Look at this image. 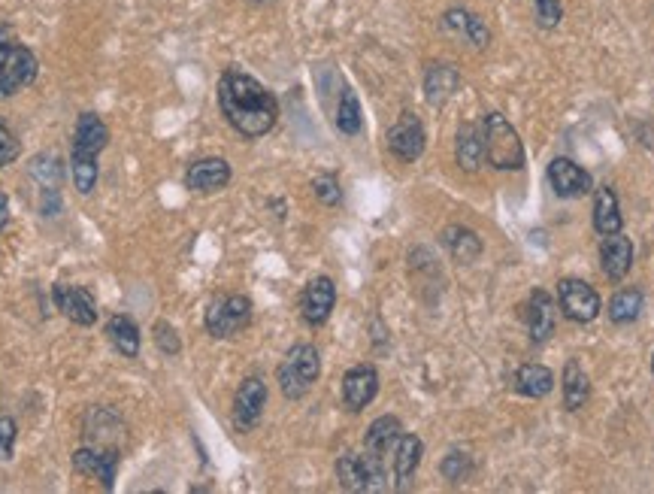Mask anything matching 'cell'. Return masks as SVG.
Segmentation results:
<instances>
[{"label":"cell","instance_id":"ffe728a7","mask_svg":"<svg viewBox=\"0 0 654 494\" xmlns=\"http://www.w3.org/2000/svg\"><path fill=\"white\" fill-rule=\"evenodd\" d=\"M440 25H443L446 34H452V37H458V40H464V43H470V46H476V49H485V46L491 43V31H488V25L482 22V16H476V13H470V10H464V7L449 10V13L440 19Z\"/></svg>","mask_w":654,"mask_h":494},{"label":"cell","instance_id":"2e32d148","mask_svg":"<svg viewBox=\"0 0 654 494\" xmlns=\"http://www.w3.org/2000/svg\"><path fill=\"white\" fill-rule=\"evenodd\" d=\"M549 185L555 188L558 197H564V201H576V197H585L588 191H594L591 173L570 158H555L549 164Z\"/></svg>","mask_w":654,"mask_h":494},{"label":"cell","instance_id":"e575fe53","mask_svg":"<svg viewBox=\"0 0 654 494\" xmlns=\"http://www.w3.org/2000/svg\"><path fill=\"white\" fill-rule=\"evenodd\" d=\"M97 161H70V179L79 194H91L97 188Z\"/></svg>","mask_w":654,"mask_h":494},{"label":"cell","instance_id":"30bf717a","mask_svg":"<svg viewBox=\"0 0 654 494\" xmlns=\"http://www.w3.org/2000/svg\"><path fill=\"white\" fill-rule=\"evenodd\" d=\"M337 307V285L331 276H312L300 298V316L309 328H321Z\"/></svg>","mask_w":654,"mask_h":494},{"label":"cell","instance_id":"4dcf8cb0","mask_svg":"<svg viewBox=\"0 0 654 494\" xmlns=\"http://www.w3.org/2000/svg\"><path fill=\"white\" fill-rule=\"evenodd\" d=\"M337 128L346 134V137H358L361 128H364V116H361V101H358V94L343 85L340 91V104H337V116H334Z\"/></svg>","mask_w":654,"mask_h":494},{"label":"cell","instance_id":"484cf974","mask_svg":"<svg viewBox=\"0 0 654 494\" xmlns=\"http://www.w3.org/2000/svg\"><path fill=\"white\" fill-rule=\"evenodd\" d=\"M512 388L533 401L545 398V394H552V388H555V373L545 364H521L512 376Z\"/></svg>","mask_w":654,"mask_h":494},{"label":"cell","instance_id":"3957f363","mask_svg":"<svg viewBox=\"0 0 654 494\" xmlns=\"http://www.w3.org/2000/svg\"><path fill=\"white\" fill-rule=\"evenodd\" d=\"M318 376H321V355L312 343H294L276 370L279 388L288 401L306 398L309 388L318 382Z\"/></svg>","mask_w":654,"mask_h":494},{"label":"cell","instance_id":"74e56055","mask_svg":"<svg viewBox=\"0 0 654 494\" xmlns=\"http://www.w3.org/2000/svg\"><path fill=\"white\" fill-rule=\"evenodd\" d=\"M19 155H22L19 137L10 131V125L4 119H0V167H10Z\"/></svg>","mask_w":654,"mask_h":494},{"label":"cell","instance_id":"8fae6325","mask_svg":"<svg viewBox=\"0 0 654 494\" xmlns=\"http://www.w3.org/2000/svg\"><path fill=\"white\" fill-rule=\"evenodd\" d=\"M424 146H427V134H424L421 119L415 113H400V119L388 131V152L397 161L412 164L424 155Z\"/></svg>","mask_w":654,"mask_h":494},{"label":"cell","instance_id":"7a4b0ae2","mask_svg":"<svg viewBox=\"0 0 654 494\" xmlns=\"http://www.w3.org/2000/svg\"><path fill=\"white\" fill-rule=\"evenodd\" d=\"M40 73L37 55L19 43L10 25H0V97H13L28 88Z\"/></svg>","mask_w":654,"mask_h":494},{"label":"cell","instance_id":"f546056e","mask_svg":"<svg viewBox=\"0 0 654 494\" xmlns=\"http://www.w3.org/2000/svg\"><path fill=\"white\" fill-rule=\"evenodd\" d=\"M645 310V294L642 288H621L612 294V301H609V322L612 325H633Z\"/></svg>","mask_w":654,"mask_h":494},{"label":"cell","instance_id":"b9f144b4","mask_svg":"<svg viewBox=\"0 0 654 494\" xmlns=\"http://www.w3.org/2000/svg\"><path fill=\"white\" fill-rule=\"evenodd\" d=\"M651 373H654V355H651Z\"/></svg>","mask_w":654,"mask_h":494},{"label":"cell","instance_id":"d4e9b609","mask_svg":"<svg viewBox=\"0 0 654 494\" xmlns=\"http://www.w3.org/2000/svg\"><path fill=\"white\" fill-rule=\"evenodd\" d=\"M106 340L113 343V349L122 358H137L140 346H143V334H140L137 322L131 316H125V313H116L113 319L106 322Z\"/></svg>","mask_w":654,"mask_h":494},{"label":"cell","instance_id":"ba28073f","mask_svg":"<svg viewBox=\"0 0 654 494\" xmlns=\"http://www.w3.org/2000/svg\"><path fill=\"white\" fill-rule=\"evenodd\" d=\"M119 458H122L119 449L85 443V446H79L73 452V467H76V473L97 479L103 491H113L116 488V473H119Z\"/></svg>","mask_w":654,"mask_h":494},{"label":"cell","instance_id":"5bb4252c","mask_svg":"<svg viewBox=\"0 0 654 494\" xmlns=\"http://www.w3.org/2000/svg\"><path fill=\"white\" fill-rule=\"evenodd\" d=\"M379 394V370L373 364H358L343 376V404L349 413L367 410Z\"/></svg>","mask_w":654,"mask_h":494},{"label":"cell","instance_id":"f35d334b","mask_svg":"<svg viewBox=\"0 0 654 494\" xmlns=\"http://www.w3.org/2000/svg\"><path fill=\"white\" fill-rule=\"evenodd\" d=\"M16 440H19V425L13 416H0V461H10L16 452Z\"/></svg>","mask_w":654,"mask_h":494},{"label":"cell","instance_id":"e0dca14e","mask_svg":"<svg viewBox=\"0 0 654 494\" xmlns=\"http://www.w3.org/2000/svg\"><path fill=\"white\" fill-rule=\"evenodd\" d=\"M231 176L234 170L225 158H197L185 170V188L197 194H212V191H222L231 182Z\"/></svg>","mask_w":654,"mask_h":494},{"label":"cell","instance_id":"44dd1931","mask_svg":"<svg viewBox=\"0 0 654 494\" xmlns=\"http://www.w3.org/2000/svg\"><path fill=\"white\" fill-rule=\"evenodd\" d=\"M600 267H603L609 282H621L630 273V267H633V243H630V237H624L621 231L618 234H606L603 243H600Z\"/></svg>","mask_w":654,"mask_h":494},{"label":"cell","instance_id":"d6986e66","mask_svg":"<svg viewBox=\"0 0 654 494\" xmlns=\"http://www.w3.org/2000/svg\"><path fill=\"white\" fill-rule=\"evenodd\" d=\"M524 319H527V331H530V340L533 343H542L555 334V325H558V304L552 301L549 291L536 288L527 301V310H524Z\"/></svg>","mask_w":654,"mask_h":494},{"label":"cell","instance_id":"d590c367","mask_svg":"<svg viewBox=\"0 0 654 494\" xmlns=\"http://www.w3.org/2000/svg\"><path fill=\"white\" fill-rule=\"evenodd\" d=\"M152 337H155L158 352H164V355H170V358L182 352V340H179V334H176V328H173L170 322L158 319L155 328H152Z\"/></svg>","mask_w":654,"mask_h":494},{"label":"cell","instance_id":"603a6c76","mask_svg":"<svg viewBox=\"0 0 654 494\" xmlns=\"http://www.w3.org/2000/svg\"><path fill=\"white\" fill-rule=\"evenodd\" d=\"M403 434V425L397 416H379L370 428H367V437H364V452L379 458V461H388L397 440Z\"/></svg>","mask_w":654,"mask_h":494},{"label":"cell","instance_id":"9c48e42d","mask_svg":"<svg viewBox=\"0 0 654 494\" xmlns=\"http://www.w3.org/2000/svg\"><path fill=\"white\" fill-rule=\"evenodd\" d=\"M264 407H267V382L261 376H246L234 394V428L240 434H249L261 416H264Z\"/></svg>","mask_w":654,"mask_h":494},{"label":"cell","instance_id":"5b68a950","mask_svg":"<svg viewBox=\"0 0 654 494\" xmlns=\"http://www.w3.org/2000/svg\"><path fill=\"white\" fill-rule=\"evenodd\" d=\"M252 325V301L246 294H218L206 304L203 328L215 340H231Z\"/></svg>","mask_w":654,"mask_h":494},{"label":"cell","instance_id":"8992f818","mask_svg":"<svg viewBox=\"0 0 654 494\" xmlns=\"http://www.w3.org/2000/svg\"><path fill=\"white\" fill-rule=\"evenodd\" d=\"M337 479L346 491H385L388 464L367 452H343L337 458Z\"/></svg>","mask_w":654,"mask_h":494},{"label":"cell","instance_id":"836d02e7","mask_svg":"<svg viewBox=\"0 0 654 494\" xmlns=\"http://www.w3.org/2000/svg\"><path fill=\"white\" fill-rule=\"evenodd\" d=\"M312 191L318 197V204H324V207H340L343 204V188H340V179L334 173H318L312 179Z\"/></svg>","mask_w":654,"mask_h":494},{"label":"cell","instance_id":"6da1fadb","mask_svg":"<svg viewBox=\"0 0 654 494\" xmlns=\"http://www.w3.org/2000/svg\"><path fill=\"white\" fill-rule=\"evenodd\" d=\"M218 110L246 140L267 137L279 122L276 94L240 67H228L218 79Z\"/></svg>","mask_w":654,"mask_h":494},{"label":"cell","instance_id":"277c9868","mask_svg":"<svg viewBox=\"0 0 654 494\" xmlns=\"http://www.w3.org/2000/svg\"><path fill=\"white\" fill-rule=\"evenodd\" d=\"M482 146L485 164L494 170H521L524 167V146L518 131L509 125L503 113H488L482 122Z\"/></svg>","mask_w":654,"mask_h":494},{"label":"cell","instance_id":"d6a6232c","mask_svg":"<svg viewBox=\"0 0 654 494\" xmlns=\"http://www.w3.org/2000/svg\"><path fill=\"white\" fill-rule=\"evenodd\" d=\"M440 473H443L452 485L467 482V479L473 476V458H470V452L452 449V452L440 461Z\"/></svg>","mask_w":654,"mask_h":494},{"label":"cell","instance_id":"f1b7e54d","mask_svg":"<svg viewBox=\"0 0 654 494\" xmlns=\"http://www.w3.org/2000/svg\"><path fill=\"white\" fill-rule=\"evenodd\" d=\"M443 243H446V249L452 252V258L458 264H473L482 255V237L476 231L464 228V225H449L443 231Z\"/></svg>","mask_w":654,"mask_h":494},{"label":"cell","instance_id":"52a82bcc","mask_svg":"<svg viewBox=\"0 0 654 494\" xmlns=\"http://www.w3.org/2000/svg\"><path fill=\"white\" fill-rule=\"evenodd\" d=\"M558 310L576 322V325H588L600 316L603 301L594 285H588L585 279H561L558 282Z\"/></svg>","mask_w":654,"mask_h":494},{"label":"cell","instance_id":"7c38bea8","mask_svg":"<svg viewBox=\"0 0 654 494\" xmlns=\"http://www.w3.org/2000/svg\"><path fill=\"white\" fill-rule=\"evenodd\" d=\"M109 146V128L97 113H82L76 119L73 143H70V161H97L100 152Z\"/></svg>","mask_w":654,"mask_h":494},{"label":"cell","instance_id":"8d00e7d4","mask_svg":"<svg viewBox=\"0 0 654 494\" xmlns=\"http://www.w3.org/2000/svg\"><path fill=\"white\" fill-rule=\"evenodd\" d=\"M533 4H536V22H539V28L552 31V28L561 25V19H564L561 0H533Z\"/></svg>","mask_w":654,"mask_h":494},{"label":"cell","instance_id":"60d3db41","mask_svg":"<svg viewBox=\"0 0 654 494\" xmlns=\"http://www.w3.org/2000/svg\"><path fill=\"white\" fill-rule=\"evenodd\" d=\"M249 4H273V0H249Z\"/></svg>","mask_w":654,"mask_h":494},{"label":"cell","instance_id":"1f68e13d","mask_svg":"<svg viewBox=\"0 0 654 494\" xmlns=\"http://www.w3.org/2000/svg\"><path fill=\"white\" fill-rule=\"evenodd\" d=\"M31 176L37 179L40 191H61V182H64V164L58 155L46 152V155H37L31 161Z\"/></svg>","mask_w":654,"mask_h":494},{"label":"cell","instance_id":"cb8c5ba5","mask_svg":"<svg viewBox=\"0 0 654 494\" xmlns=\"http://www.w3.org/2000/svg\"><path fill=\"white\" fill-rule=\"evenodd\" d=\"M421 455H424V443L415 437V434H400L394 452H391V470H394V485L397 488H406L409 479L415 476L418 464H421Z\"/></svg>","mask_w":654,"mask_h":494},{"label":"cell","instance_id":"4fadbf2b","mask_svg":"<svg viewBox=\"0 0 654 494\" xmlns=\"http://www.w3.org/2000/svg\"><path fill=\"white\" fill-rule=\"evenodd\" d=\"M52 301L58 307V313L64 319H70L79 328H91L97 322V304L91 298V291H85L82 285H67V282H55L52 288Z\"/></svg>","mask_w":654,"mask_h":494},{"label":"cell","instance_id":"ab89813d","mask_svg":"<svg viewBox=\"0 0 654 494\" xmlns=\"http://www.w3.org/2000/svg\"><path fill=\"white\" fill-rule=\"evenodd\" d=\"M10 225V201H7V194L0 191V231H4Z\"/></svg>","mask_w":654,"mask_h":494},{"label":"cell","instance_id":"ac0fdd59","mask_svg":"<svg viewBox=\"0 0 654 494\" xmlns=\"http://www.w3.org/2000/svg\"><path fill=\"white\" fill-rule=\"evenodd\" d=\"M461 88V73L455 64L433 61L424 70V101L430 107H446Z\"/></svg>","mask_w":654,"mask_h":494},{"label":"cell","instance_id":"83f0119b","mask_svg":"<svg viewBox=\"0 0 654 494\" xmlns=\"http://www.w3.org/2000/svg\"><path fill=\"white\" fill-rule=\"evenodd\" d=\"M561 391H564V407L570 413L582 410L588 404V398H591V379H588L585 367L576 358H570L564 373H561Z\"/></svg>","mask_w":654,"mask_h":494},{"label":"cell","instance_id":"9a60e30c","mask_svg":"<svg viewBox=\"0 0 654 494\" xmlns=\"http://www.w3.org/2000/svg\"><path fill=\"white\" fill-rule=\"evenodd\" d=\"M85 443H94V446H106V449H119L122 452V440L128 434L122 416L109 407H94L85 419Z\"/></svg>","mask_w":654,"mask_h":494},{"label":"cell","instance_id":"4316f807","mask_svg":"<svg viewBox=\"0 0 654 494\" xmlns=\"http://www.w3.org/2000/svg\"><path fill=\"white\" fill-rule=\"evenodd\" d=\"M455 158L461 164V170L476 173L485 164V146H482V125L476 122H464L458 128V140H455Z\"/></svg>","mask_w":654,"mask_h":494},{"label":"cell","instance_id":"7402d4cb","mask_svg":"<svg viewBox=\"0 0 654 494\" xmlns=\"http://www.w3.org/2000/svg\"><path fill=\"white\" fill-rule=\"evenodd\" d=\"M594 231L600 237L606 234H618L624 228V216H621V204H618V194L612 185H600L594 188Z\"/></svg>","mask_w":654,"mask_h":494}]
</instances>
